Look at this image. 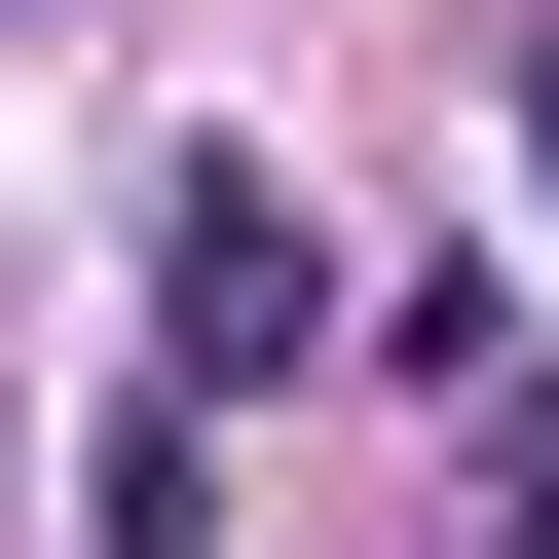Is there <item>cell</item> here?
I'll list each match as a JSON object with an SVG mask.
<instances>
[{"label": "cell", "mask_w": 559, "mask_h": 559, "mask_svg": "<svg viewBox=\"0 0 559 559\" xmlns=\"http://www.w3.org/2000/svg\"><path fill=\"white\" fill-rule=\"evenodd\" d=\"M112 559H187V448H112Z\"/></svg>", "instance_id": "1"}]
</instances>
